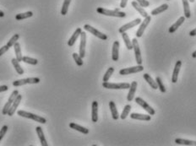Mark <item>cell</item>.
I'll return each mask as SVG.
<instances>
[{
    "instance_id": "obj_44",
    "label": "cell",
    "mask_w": 196,
    "mask_h": 146,
    "mask_svg": "<svg viewBox=\"0 0 196 146\" xmlns=\"http://www.w3.org/2000/svg\"><path fill=\"white\" fill-rule=\"evenodd\" d=\"M9 90V87L7 85H1L0 86V92L7 91Z\"/></svg>"
},
{
    "instance_id": "obj_21",
    "label": "cell",
    "mask_w": 196,
    "mask_h": 146,
    "mask_svg": "<svg viewBox=\"0 0 196 146\" xmlns=\"http://www.w3.org/2000/svg\"><path fill=\"white\" fill-rule=\"evenodd\" d=\"M130 118L132 119H136V120L140 121H150L151 119V117L150 115L139 114V113H131Z\"/></svg>"
},
{
    "instance_id": "obj_23",
    "label": "cell",
    "mask_w": 196,
    "mask_h": 146,
    "mask_svg": "<svg viewBox=\"0 0 196 146\" xmlns=\"http://www.w3.org/2000/svg\"><path fill=\"white\" fill-rule=\"evenodd\" d=\"M69 127H70L72 129H74V130H76V131H79V132L82 133V134H89L88 129L84 128V127L80 126V125L76 124V123H69Z\"/></svg>"
},
{
    "instance_id": "obj_31",
    "label": "cell",
    "mask_w": 196,
    "mask_h": 146,
    "mask_svg": "<svg viewBox=\"0 0 196 146\" xmlns=\"http://www.w3.org/2000/svg\"><path fill=\"white\" fill-rule=\"evenodd\" d=\"M175 143L177 144H183V145H194L196 146V141L188 140V139H176Z\"/></svg>"
},
{
    "instance_id": "obj_34",
    "label": "cell",
    "mask_w": 196,
    "mask_h": 146,
    "mask_svg": "<svg viewBox=\"0 0 196 146\" xmlns=\"http://www.w3.org/2000/svg\"><path fill=\"white\" fill-rule=\"evenodd\" d=\"M130 110H131V106L130 105H126V106H124V108H123V112L122 113H121V115H120L119 117L121 119H125V118H127L128 116V114H129V112H130Z\"/></svg>"
},
{
    "instance_id": "obj_43",
    "label": "cell",
    "mask_w": 196,
    "mask_h": 146,
    "mask_svg": "<svg viewBox=\"0 0 196 146\" xmlns=\"http://www.w3.org/2000/svg\"><path fill=\"white\" fill-rule=\"evenodd\" d=\"M127 3H128V0H121V3H120V8H125L126 5H127Z\"/></svg>"
},
{
    "instance_id": "obj_40",
    "label": "cell",
    "mask_w": 196,
    "mask_h": 146,
    "mask_svg": "<svg viewBox=\"0 0 196 146\" xmlns=\"http://www.w3.org/2000/svg\"><path fill=\"white\" fill-rule=\"evenodd\" d=\"M7 131H8V126L7 125H4V126L2 127V129H0V141L3 139V136H5Z\"/></svg>"
},
{
    "instance_id": "obj_20",
    "label": "cell",
    "mask_w": 196,
    "mask_h": 146,
    "mask_svg": "<svg viewBox=\"0 0 196 146\" xmlns=\"http://www.w3.org/2000/svg\"><path fill=\"white\" fill-rule=\"evenodd\" d=\"M36 130H37V135H38V138H39V139H40V142H41V144L43 146H48V144L46 140V138L44 136V133L43 131V129L41 128V127H37L36 128Z\"/></svg>"
},
{
    "instance_id": "obj_39",
    "label": "cell",
    "mask_w": 196,
    "mask_h": 146,
    "mask_svg": "<svg viewBox=\"0 0 196 146\" xmlns=\"http://www.w3.org/2000/svg\"><path fill=\"white\" fill-rule=\"evenodd\" d=\"M156 84H157V85H158V89H160L161 92H162V93H165L166 92L165 86H164V85H163V83H162V79H161L160 77H156Z\"/></svg>"
},
{
    "instance_id": "obj_19",
    "label": "cell",
    "mask_w": 196,
    "mask_h": 146,
    "mask_svg": "<svg viewBox=\"0 0 196 146\" xmlns=\"http://www.w3.org/2000/svg\"><path fill=\"white\" fill-rule=\"evenodd\" d=\"M137 89V82L136 81H133L130 85V87H129V91L128 93V95H127V100L128 101H131L133 100L134 97V95H135V92H136Z\"/></svg>"
},
{
    "instance_id": "obj_27",
    "label": "cell",
    "mask_w": 196,
    "mask_h": 146,
    "mask_svg": "<svg viewBox=\"0 0 196 146\" xmlns=\"http://www.w3.org/2000/svg\"><path fill=\"white\" fill-rule=\"evenodd\" d=\"M14 52H15V56H16V59L19 62H22V53H21V49H20V45L19 42H16L14 45Z\"/></svg>"
},
{
    "instance_id": "obj_48",
    "label": "cell",
    "mask_w": 196,
    "mask_h": 146,
    "mask_svg": "<svg viewBox=\"0 0 196 146\" xmlns=\"http://www.w3.org/2000/svg\"><path fill=\"white\" fill-rule=\"evenodd\" d=\"M188 1H190V3H193V2H194L195 0H188Z\"/></svg>"
},
{
    "instance_id": "obj_1",
    "label": "cell",
    "mask_w": 196,
    "mask_h": 146,
    "mask_svg": "<svg viewBox=\"0 0 196 146\" xmlns=\"http://www.w3.org/2000/svg\"><path fill=\"white\" fill-rule=\"evenodd\" d=\"M97 13L100 14H103L106 16H112V17H118V18H124L126 16V14L124 12H121L119 9H115L113 10H110V9H104V8H97Z\"/></svg>"
},
{
    "instance_id": "obj_14",
    "label": "cell",
    "mask_w": 196,
    "mask_h": 146,
    "mask_svg": "<svg viewBox=\"0 0 196 146\" xmlns=\"http://www.w3.org/2000/svg\"><path fill=\"white\" fill-rule=\"evenodd\" d=\"M91 120L93 123L98 121V102L94 100L91 104Z\"/></svg>"
},
{
    "instance_id": "obj_15",
    "label": "cell",
    "mask_w": 196,
    "mask_h": 146,
    "mask_svg": "<svg viewBox=\"0 0 196 146\" xmlns=\"http://www.w3.org/2000/svg\"><path fill=\"white\" fill-rule=\"evenodd\" d=\"M181 66H182V61L178 60L175 64V67H174L173 73V76H172V82L173 83H177L178 81V74L180 72V69H181Z\"/></svg>"
},
{
    "instance_id": "obj_28",
    "label": "cell",
    "mask_w": 196,
    "mask_h": 146,
    "mask_svg": "<svg viewBox=\"0 0 196 146\" xmlns=\"http://www.w3.org/2000/svg\"><path fill=\"white\" fill-rule=\"evenodd\" d=\"M122 37L123 40L124 41L125 46H126L127 49L128 50H132L133 49V44H132V41L129 39V36H128V34L126 32H123V33H122Z\"/></svg>"
},
{
    "instance_id": "obj_25",
    "label": "cell",
    "mask_w": 196,
    "mask_h": 146,
    "mask_svg": "<svg viewBox=\"0 0 196 146\" xmlns=\"http://www.w3.org/2000/svg\"><path fill=\"white\" fill-rule=\"evenodd\" d=\"M12 64H13V66L14 68L15 69L16 72L18 73V75H24V69H22V67L20 65V62L16 59V57L15 58H12Z\"/></svg>"
},
{
    "instance_id": "obj_32",
    "label": "cell",
    "mask_w": 196,
    "mask_h": 146,
    "mask_svg": "<svg viewBox=\"0 0 196 146\" xmlns=\"http://www.w3.org/2000/svg\"><path fill=\"white\" fill-rule=\"evenodd\" d=\"M33 16V13L31 11L26 12V13H22V14H16L15 16V19L17 20H25V19H28V18H31Z\"/></svg>"
},
{
    "instance_id": "obj_4",
    "label": "cell",
    "mask_w": 196,
    "mask_h": 146,
    "mask_svg": "<svg viewBox=\"0 0 196 146\" xmlns=\"http://www.w3.org/2000/svg\"><path fill=\"white\" fill-rule=\"evenodd\" d=\"M41 80L39 78L33 77V78H27V79H22V80H15L13 82V85L15 87H19V86L25 85H28V84H38Z\"/></svg>"
},
{
    "instance_id": "obj_2",
    "label": "cell",
    "mask_w": 196,
    "mask_h": 146,
    "mask_svg": "<svg viewBox=\"0 0 196 146\" xmlns=\"http://www.w3.org/2000/svg\"><path fill=\"white\" fill-rule=\"evenodd\" d=\"M18 115L22 117V118H29V119H32V120L36 121L37 123H47V120L46 118H43V117H40L38 115L33 114V113H31V112H25V111H18Z\"/></svg>"
},
{
    "instance_id": "obj_47",
    "label": "cell",
    "mask_w": 196,
    "mask_h": 146,
    "mask_svg": "<svg viewBox=\"0 0 196 146\" xmlns=\"http://www.w3.org/2000/svg\"><path fill=\"white\" fill-rule=\"evenodd\" d=\"M192 57H193V58H196V51H194V52L192 53Z\"/></svg>"
},
{
    "instance_id": "obj_41",
    "label": "cell",
    "mask_w": 196,
    "mask_h": 146,
    "mask_svg": "<svg viewBox=\"0 0 196 146\" xmlns=\"http://www.w3.org/2000/svg\"><path fill=\"white\" fill-rule=\"evenodd\" d=\"M136 2L139 3V5L142 6L143 8H146L150 5V3L148 2L147 0H136Z\"/></svg>"
},
{
    "instance_id": "obj_38",
    "label": "cell",
    "mask_w": 196,
    "mask_h": 146,
    "mask_svg": "<svg viewBox=\"0 0 196 146\" xmlns=\"http://www.w3.org/2000/svg\"><path fill=\"white\" fill-rule=\"evenodd\" d=\"M73 58H74V60L75 61V63L78 66H82L83 65V60H82V57H80V54H78L76 52H74L73 53Z\"/></svg>"
},
{
    "instance_id": "obj_3",
    "label": "cell",
    "mask_w": 196,
    "mask_h": 146,
    "mask_svg": "<svg viewBox=\"0 0 196 146\" xmlns=\"http://www.w3.org/2000/svg\"><path fill=\"white\" fill-rule=\"evenodd\" d=\"M103 86L105 89L109 90H126L129 89L130 85L128 83H109V82H103Z\"/></svg>"
},
{
    "instance_id": "obj_36",
    "label": "cell",
    "mask_w": 196,
    "mask_h": 146,
    "mask_svg": "<svg viewBox=\"0 0 196 146\" xmlns=\"http://www.w3.org/2000/svg\"><path fill=\"white\" fill-rule=\"evenodd\" d=\"M113 72H114V68L110 67V68L107 70V72H106V74L104 75V76H103V82H108V80H109V79L111 78L112 75L113 74Z\"/></svg>"
},
{
    "instance_id": "obj_10",
    "label": "cell",
    "mask_w": 196,
    "mask_h": 146,
    "mask_svg": "<svg viewBox=\"0 0 196 146\" xmlns=\"http://www.w3.org/2000/svg\"><path fill=\"white\" fill-rule=\"evenodd\" d=\"M151 16H149L148 15L147 17L145 18V20H143V22L140 24V26H139V28L138 29V31L136 32V37L139 38L141 37L144 34V32H145V28L149 26V24L151 22Z\"/></svg>"
},
{
    "instance_id": "obj_13",
    "label": "cell",
    "mask_w": 196,
    "mask_h": 146,
    "mask_svg": "<svg viewBox=\"0 0 196 146\" xmlns=\"http://www.w3.org/2000/svg\"><path fill=\"white\" fill-rule=\"evenodd\" d=\"M21 100H22V95L19 94L17 95V97L15 98V100H14V102L12 104L10 109H9V112H8V115H9V116L12 117V116L14 114V112H15L16 109H17V107L19 106V105H20Z\"/></svg>"
},
{
    "instance_id": "obj_30",
    "label": "cell",
    "mask_w": 196,
    "mask_h": 146,
    "mask_svg": "<svg viewBox=\"0 0 196 146\" xmlns=\"http://www.w3.org/2000/svg\"><path fill=\"white\" fill-rule=\"evenodd\" d=\"M168 9V3H163L162 5H161L160 7H158V8L153 9V10L151 11V14H152V15H157V14H162V12H164Z\"/></svg>"
},
{
    "instance_id": "obj_37",
    "label": "cell",
    "mask_w": 196,
    "mask_h": 146,
    "mask_svg": "<svg viewBox=\"0 0 196 146\" xmlns=\"http://www.w3.org/2000/svg\"><path fill=\"white\" fill-rule=\"evenodd\" d=\"M19 38H20V35L19 34H14L13 36L11 37V39L8 41L7 43V45L9 46V47H12V46H14V45L15 43L17 42V41L19 40Z\"/></svg>"
},
{
    "instance_id": "obj_24",
    "label": "cell",
    "mask_w": 196,
    "mask_h": 146,
    "mask_svg": "<svg viewBox=\"0 0 196 146\" xmlns=\"http://www.w3.org/2000/svg\"><path fill=\"white\" fill-rule=\"evenodd\" d=\"M109 107H110V110H111V113H112V117L113 118L114 120H118L119 118V114H118V112L117 110L116 107V104L114 103L113 100H111L109 102Z\"/></svg>"
},
{
    "instance_id": "obj_45",
    "label": "cell",
    "mask_w": 196,
    "mask_h": 146,
    "mask_svg": "<svg viewBox=\"0 0 196 146\" xmlns=\"http://www.w3.org/2000/svg\"><path fill=\"white\" fill-rule=\"evenodd\" d=\"M189 36H196V28L192 30V31L189 32Z\"/></svg>"
},
{
    "instance_id": "obj_33",
    "label": "cell",
    "mask_w": 196,
    "mask_h": 146,
    "mask_svg": "<svg viewBox=\"0 0 196 146\" xmlns=\"http://www.w3.org/2000/svg\"><path fill=\"white\" fill-rule=\"evenodd\" d=\"M70 2H71V0H64V1H63V3L62 6V9H61V14H62V15H66V14H67L68 7H69V4H70Z\"/></svg>"
},
{
    "instance_id": "obj_11",
    "label": "cell",
    "mask_w": 196,
    "mask_h": 146,
    "mask_svg": "<svg viewBox=\"0 0 196 146\" xmlns=\"http://www.w3.org/2000/svg\"><path fill=\"white\" fill-rule=\"evenodd\" d=\"M140 23H141V20H140L139 18L135 19V20H134L133 21H130V22H128V23L125 24L124 26H123L122 27H120L119 30H118V32L122 34V33H123V32H127V31L129 30V29L134 28V26H138V25Z\"/></svg>"
},
{
    "instance_id": "obj_6",
    "label": "cell",
    "mask_w": 196,
    "mask_h": 146,
    "mask_svg": "<svg viewBox=\"0 0 196 146\" xmlns=\"http://www.w3.org/2000/svg\"><path fill=\"white\" fill-rule=\"evenodd\" d=\"M132 44H133V49L134 51V55H135V60L138 65H141L142 64V57H141V52H140V48H139V43L137 41L136 38H134L132 41Z\"/></svg>"
},
{
    "instance_id": "obj_35",
    "label": "cell",
    "mask_w": 196,
    "mask_h": 146,
    "mask_svg": "<svg viewBox=\"0 0 196 146\" xmlns=\"http://www.w3.org/2000/svg\"><path fill=\"white\" fill-rule=\"evenodd\" d=\"M22 62L26 63H29V64H31V65H37L38 63V60L36 59V58H32V57H23Z\"/></svg>"
},
{
    "instance_id": "obj_18",
    "label": "cell",
    "mask_w": 196,
    "mask_h": 146,
    "mask_svg": "<svg viewBox=\"0 0 196 146\" xmlns=\"http://www.w3.org/2000/svg\"><path fill=\"white\" fill-rule=\"evenodd\" d=\"M81 32H82V30L81 28H77L75 30V32H74V34L72 35V36L70 37V39L68 41V45L69 46H73L74 45V43L75 41H77V39L79 38V36H80L81 34Z\"/></svg>"
},
{
    "instance_id": "obj_8",
    "label": "cell",
    "mask_w": 196,
    "mask_h": 146,
    "mask_svg": "<svg viewBox=\"0 0 196 146\" xmlns=\"http://www.w3.org/2000/svg\"><path fill=\"white\" fill-rule=\"evenodd\" d=\"M135 102H136L138 105H139V106H141V107H143V109H145V111H146L149 114L151 115V116H153V115L156 114V111H155V110H154L147 102H145L142 98L136 97V99H135Z\"/></svg>"
},
{
    "instance_id": "obj_16",
    "label": "cell",
    "mask_w": 196,
    "mask_h": 146,
    "mask_svg": "<svg viewBox=\"0 0 196 146\" xmlns=\"http://www.w3.org/2000/svg\"><path fill=\"white\" fill-rule=\"evenodd\" d=\"M119 56V42L118 41H115L113 45V50H112V58L113 61L118 60Z\"/></svg>"
},
{
    "instance_id": "obj_17",
    "label": "cell",
    "mask_w": 196,
    "mask_h": 146,
    "mask_svg": "<svg viewBox=\"0 0 196 146\" xmlns=\"http://www.w3.org/2000/svg\"><path fill=\"white\" fill-rule=\"evenodd\" d=\"M184 21H185L184 16H181V17L179 18L178 20H177L176 22H175V23H174L173 25V26H171L170 28H169V30H168L169 33H174V32H176L177 30L180 27V26H182Z\"/></svg>"
},
{
    "instance_id": "obj_49",
    "label": "cell",
    "mask_w": 196,
    "mask_h": 146,
    "mask_svg": "<svg viewBox=\"0 0 196 146\" xmlns=\"http://www.w3.org/2000/svg\"><path fill=\"white\" fill-rule=\"evenodd\" d=\"M168 1H169V0H168Z\"/></svg>"
},
{
    "instance_id": "obj_12",
    "label": "cell",
    "mask_w": 196,
    "mask_h": 146,
    "mask_svg": "<svg viewBox=\"0 0 196 146\" xmlns=\"http://www.w3.org/2000/svg\"><path fill=\"white\" fill-rule=\"evenodd\" d=\"M85 46H86V33L82 32L80 34V56L82 58L85 56Z\"/></svg>"
},
{
    "instance_id": "obj_46",
    "label": "cell",
    "mask_w": 196,
    "mask_h": 146,
    "mask_svg": "<svg viewBox=\"0 0 196 146\" xmlns=\"http://www.w3.org/2000/svg\"><path fill=\"white\" fill-rule=\"evenodd\" d=\"M4 13H3V11H2V10H0V17L2 18V17H4Z\"/></svg>"
},
{
    "instance_id": "obj_22",
    "label": "cell",
    "mask_w": 196,
    "mask_h": 146,
    "mask_svg": "<svg viewBox=\"0 0 196 146\" xmlns=\"http://www.w3.org/2000/svg\"><path fill=\"white\" fill-rule=\"evenodd\" d=\"M132 6H133L134 9H135V10H136V11L139 12V14H140L141 16H143L144 18L147 17L148 16L147 12L145 11V9H143L142 6L139 5V3H137L136 1H133V2H132Z\"/></svg>"
},
{
    "instance_id": "obj_5",
    "label": "cell",
    "mask_w": 196,
    "mask_h": 146,
    "mask_svg": "<svg viewBox=\"0 0 196 146\" xmlns=\"http://www.w3.org/2000/svg\"><path fill=\"white\" fill-rule=\"evenodd\" d=\"M18 95H19V91L16 90L12 92L11 95H10V96H9V100H8V101H7V103L4 105V106H3V111H2L3 115H8V112H9V109H10V107H11L12 104H13V102H14V100H15V98L17 97Z\"/></svg>"
},
{
    "instance_id": "obj_9",
    "label": "cell",
    "mask_w": 196,
    "mask_h": 146,
    "mask_svg": "<svg viewBox=\"0 0 196 146\" xmlns=\"http://www.w3.org/2000/svg\"><path fill=\"white\" fill-rule=\"evenodd\" d=\"M144 70V67L142 65H138L135 67H131V68H127V69H123L119 71L120 75H128L130 74H136L139 72H141Z\"/></svg>"
},
{
    "instance_id": "obj_42",
    "label": "cell",
    "mask_w": 196,
    "mask_h": 146,
    "mask_svg": "<svg viewBox=\"0 0 196 146\" xmlns=\"http://www.w3.org/2000/svg\"><path fill=\"white\" fill-rule=\"evenodd\" d=\"M9 48H10V47H9V46H8L7 44H6L5 46H2V47L0 48V57H1L2 55L4 54V53H5V52H7V51H8Z\"/></svg>"
},
{
    "instance_id": "obj_26",
    "label": "cell",
    "mask_w": 196,
    "mask_h": 146,
    "mask_svg": "<svg viewBox=\"0 0 196 146\" xmlns=\"http://www.w3.org/2000/svg\"><path fill=\"white\" fill-rule=\"evenodd\" d=\"M143 77H144V79L146 80V82L150 85V86H151L152 89L155 90L158 89V85H157V84H156V81H155L150 75H148V74H145V75H143Z\"/></svg>"
},
{
    "instance_id": "obj_7",
    "label": "cell",
    "mask_w": 196,
    "mask_h": 146,
    "mask_svg": "<svg viewBox=\"0 0 196 146\" xmlns=\"http://www.w3.org/2000/svg\"><path fill=\"white\" fill-rule=\"evenodd\" d=\"M84 29H85L86 32H90V33L94 35L95 36H97V37H98L99 39H101V40H107V39H108L107 35L103 34V33L99 32L98 30H97L96 28H94V27H92V26H90V25H85V26H84Z\"/></svg>"
},
{
    "instance_id": "obj_29",
    "label": "cell",
    "mask_w": 196,
    "mask_h": 146,
    "mask_svg": "<svg viewBox=\"0 0 196 146\" xmlns=\"http://www.w3.org/2000/svg\"><path fill=\"white\" fill-rule=\"evenodd\" d=\"M183 1V12H184V17L185 18H190L191 13H190V8H189V4H188V0H182Z\"/></svg>"
}]
</instances>
